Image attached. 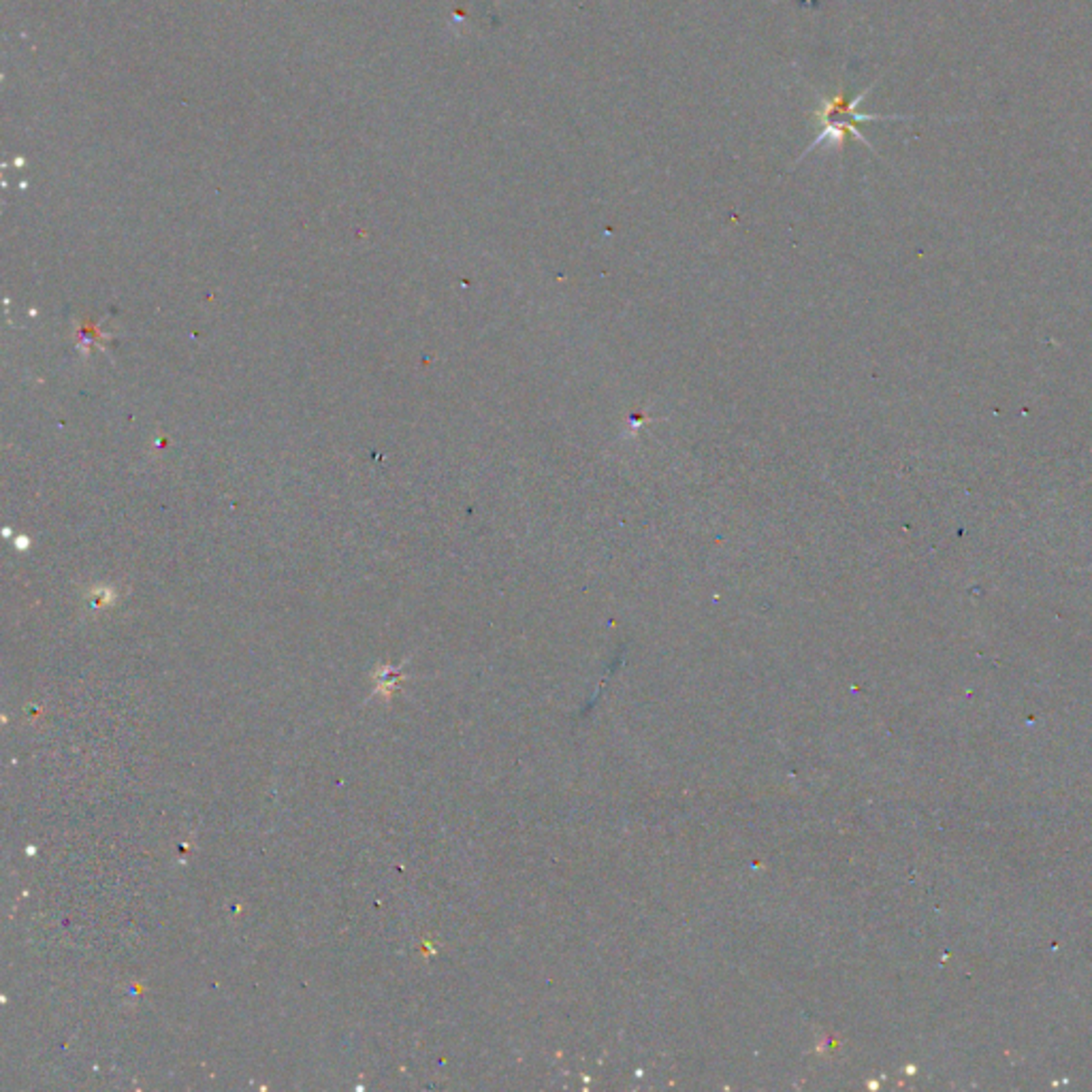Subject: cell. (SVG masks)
<instances>
[{"label":"cell","instance_id":"obj_1","mask_svg":"<svg viewBox=\"0 0 1092 1092\" xmlns=\"http://www.w3.org/2000/svg\"><path fill=\"white\" fill-rule=\"evenodd\" d=\"M870 88L873 86H869L867 90L856 94L853 99H847L845 94H837V97H831V99H821L820 109L815 111V120L821 124V130H820V135L815 137V141L809 143V147L804 150L802 157L796 160V165L801 163L804 157H809L815 147H820L821 143L840 147L845 143L847 135H851L853 139L862 141L864 146H870V143L862 137L860 128H858L860 124L877 122V120L879 122L881 120H903L900 116H873V113H858V105H860L862 99L870 92Z\"/></svg>","mask_w":1092,"mask_h":1092}]
</instances>
